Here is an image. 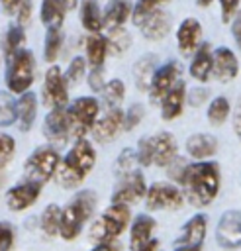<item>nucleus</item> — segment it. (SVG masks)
<instances>
[{"instance_id": "1", "label": "nucleus", "mask_w": 241, "mask_h": 251, "mask_svg": "<svg viewBox=\"0 0 241 251\" xmlns=\"http://www.w3.org/2000/svg\"><path fill=\"white\" fill-rule=\"evenodd\" d=\"M182 186H184L182 194L188 198V202L192 206L204 208V206L212 204L214 198L217 196V190H219V167H217V163L200 161V163L188 165Z\"/></svg>"}, {"instance_id": "2", "label": "nucleus", "mask_w": 241, "mask_h": 251, "mask_svg": "<svg viewBox=\"0 0 241 251\" xmlns=\"http://www.w3.org/2000/svg\"><path fill=\"white\" fill-rule=\"evenodd\" d=\"M94 163H96V151L92 149L90 141L76 139V143L67 151L65 159L59 163L55 171L57 182L63 188H76L94 169Z\"/></svg>"}, {"instance_id": "3", "label": "nucleus", "mask_w": 241, "mask_h": 251, "mask_svg": "<svg viewBox=\"0 0 241 251\" xmlns=\"http://www.w3.org/2000/svg\"><path fill=\"white\" fill-rule=\"evenodd\" d=\"M96 208V194L92 190H80L65 208H63V214H61V227H59V235L67 241L74 239L84 222L92 216Z\"/></svg>"}, {"instance_id": "4", "label": "nucleus", "mask_w": 241, "mask_h": 251, "mask_svg": "<svg viewBox=\"0 0 241 251\" xmlns=\"http://www.w3.org/2000/svg\"><path fill=\"white\" fill-rule=\"evenodd\" d=\"M137 161L143 167L157 165L169 167L170 161L176 157V139L169 131H161L151 137H143L137 143Z\"/></svg>"}, {"instance_id": "5", "label": "nucleus", "mask_w": 241, "mask_h": 251, "mask_svg": "<svg viewBox=\"0 0 241 251\" xmlns=\"http://www.w3.org/2000/svg\"><path fill=\"white\" fill-rule=\"evenodd\" d=\"M35 76V59L27 49H18L8 57L6 86L10 94H24L29 90Z\"/></svg>"}, {"instance_id": "6", "label": "nucleus", "mask_w": 241, "mask_h": 251, "mask_svg": "<svg viewBox=\"0 0 241 251\" xmlns=\"http://www.w3.org/2000/svg\"><path fill=\"white\" fill-rule=\"evenodd\" d=\"M127 224H129V208L121 204H112L94 220L90 227V237L96 239L98 243L112 241L120 233H123Z\"/></svg>"}, {"instance_id": "7", "label": "nucleus", "mask_w": 241, "mask_h": 251, "mask_svg": "<svg viewBox=\"0 0 241 251\" xmlns=\"http://www.w3.org/2000/svg\"><path fill=\"white\" fill-rule=\"evenodd\" d=\"M100 104L92 96H80L67 108V122H69V133L76 139H82L98 120Z\"/></svg>"}, {"instance_id": "8", "label": "nucleus", "mask_w": 241, "mask_h": 251, "mask_svg": "<svg viewBox=\"0 0 241 251\" xmlns=\"http://www.w3.org/2000/svg\"><path fill=\"white\" fill-rule=\"evenodd\" d=\"M61 163V157L57 153V149L53 147H39L37 151H33L24 165V176L29 182H37V184H45L57 171Z\"/></svg>"}, {"instance_id": "9", "label": "nucleus", "mask_w": 241, "mask_h": 251, "mask_svg": "<svg viewBox=\"0 0 241 251\" xmlns=\"http://www.w3.org/2000/svg\"><path fill=\"white\" fill-rule=\"evenodd\" d=\"M182 202L184 194L170 182H153L145 194V204L149 210H178Z\"/></svg>"}, {"instance_id": "10", "label": "nucleus", "mask_w": 241, "mask_h": 251, "mask_svg": "<svg viewBox=\"0 0 241 251\" xmlns=\"http://www.w3.org/2000/svg\"><path fill=\"white\" fill-rule=\"evenodd\" d=\"M147 194V184L145 178L141 175V171H133L125 176H121L114 188V196H112V204H121V206H129L139 202L143 196Z\"/></svg>"}, {"instance_id": "11", "label": "nucleus", "mask_w": 241, "mask_h": 251, "mask_svg": "<svg viewBox=\"0 0 241 251\" xmlns=\"http://www.w3.org/2000/svg\"><path fill=\"white\" fill-rule=\"evenodd\" d=\"M43 102L51 110L55 108H67L69 92H67V80L59 67H49L43 80Z\"/></svg>"}, {"instance_id": "12", "label": "nucleus", "mask_w": 241, "mask_h": 251, "mask_svg": "<svg viewBox=\"0 0 241 251\" xmlns=\"http://www.w3.org/2000/svg\"><path fill=\"white\" fill-rule=\"evenodd\" d=\"M216 241L223 249L241 247V212L227 210L221 214L217 227H216Z\"/></svg>"}, {"instance_id": "13", "label": "nucleus", "mask_w": 241, "mask_h": 251, "mask_svg": "<svg viewBox=\"0 0 241 251\" xmlns=\"http://www.w3.org/2000/svg\"><path fill=\"white\" fill-rule=\"evenodd\" d=\"M178 76H180V67L176 61H169L161 67H157L153 78H151V84H149V98L153 104L161 102L163 96L178 82Z\"/></svg>"}, {"instance_id": "14", "label": "nucleus", "mask_w": 241, "mask_h": 251, "mask_svg": "<svg viewBox=\"0 0 241 251\" xmlns=\"http://www.w3.org/2000/svg\"><path fill=\"white\" fill-rule=\"evenodd\" d=\"M120 129H123V112L120 108H108L92 126V135L98 143H108L112 141Z\"/></svg>"}, {"instance_id": "15", "label": "nucleus", "mask_w": 241, "mask_h": 251, "mask_svg": "<svg viewBox=\"0 0 241 251\" xmlns=\"http://www.w3.org/2000/svg\"><path fill=\"white\" fill-rule=\"evenodd\" d=\"M43 135L47 141H51L55 147H61L69 139V122H67V110L55 108L45 116L43 122Z\"/></svg>"}, {"instance_id": "16", "label": "nucleus", "mask_w": 241, "mask_h": 251, "mask_svg": "<svg viewBox=\"0 0 241 251\" xmlns=\"http://www.w3.org/2000/svg\"><path fill=\"white\" fill-rule=\"evenodd\" d=\"M176 45L182 55H194L202 45V25L196 18H186L176 29Z\"/></svg>"}, {"instance_id": "17", "label": "nucleus", "mask_w": 241, "mask_h": 251, "mask_svg": "<svg viewBox=\"0 0 241 251\" xmlns=\"http://www.w3.org/2000/svg\"><path fill=\"white\" fill-rule=\"evenodd\" d=\"M39 192H41V184L25 180V182H22V184L12 186V188L6 192V204H8L10 210L22 212V210L29 208L31 204H35V200L39 198Z\"/></svg>"}, {"instance_id": "18", "label": "nucleus", "mask_w": 241, "mask_h": 251, "mask_svg": "<svg viewBox=\"0 0 241 251\" xmlns=\"http://www.w3.org/2000/svg\"><path fill=\"white\" fill-rule=\"evenodd\" d=\"M239 73V61L235 53L229 47H217L214 51V63H212V75L219 82H229Z\"/></svg>"}, {"instance_id": "19", "label": "nucleus", "mask_w": 241, "mask_h": 251, "mask_svg": "<svg viewBox=\"0 0 241 251\" xmlns=\"http://www.w3.org/2000/svg\"><path fill=\"white\" fill-rule=\"evenodd\" d=\"M139 27H141V33H143L145 39H149V41H161L170 31V14L159 8L157 12H153L151 16H147L139 24Z\"/></svg>"}, {"instance_id": "20", "label": "nucleus", "mask_w": 241, "mask_h": 251, "mask_svg": "<svg viewBox=\"0 0 241 251\" xmlns=\"http://www.w3.org/2000/svg\"><path fill=\"white\" fill-rule=\"evenodd\" d=\"M206 227H208V220L204 214H196L192 216L184 227L182 233L176 239V247H202V241L206 237Z\"/></svg>"}, {"instance_id": "21", "label": "nucleus", "mask_w": 241, "mask_h": 251, "mask_svg": "<svg viewBox=\"0 0 241 251\" xmlns=\"http://www.w3.org/2000/svg\"><path fill=\"white\" fill-rule=\"evenodd\" d=\"M184 102H186V84L178 80L161 100V118L167 122L178 118L182 114Z\"/></svg>"}, {"instance_id": "22", "label": "nucleus", "mask_w": 241, "mask_h": 251, "mask_svg": "<svg viewBox=\"0 0 241 251\" xmlns=\"http://www.w3.org/2000/svg\"><path fill=\"white\" fill-rule=\"evenodd\" d=\"M76 8V0H41V22L45 27H61L65 14Z\"/></svg>"}, {"instance_id": "23", "label": "nucleus", "mask_w": 241, "mask_h": 251, "mask_svg": "<svg viewBox=\"0 0 241 251\" xmlns=\"http://www.w3.org/2000/svg\"><path fill=\"white\" fill-rule=\"evenodd\" d=\"M155 226H157V222L149 214H139L133 220L131 227H129V249L131 251H137V249L145 247L151 241V235H153Z\"/></svg>"}, {"instance_id": "24", "label": "nucleus", "mask_w": 241, "mask_h": 251, "mask_svg": "<svg viewBox=\"0 0 241 251\" xmlns=\"http://www.w3.org/2000/svg\"><path fill=\"white\" fill-rule=\"evenodd\" d=\"M212 63H214V53L210 43H202L190 63V76L198 82H206L212 76Z\"/></svg>"}, {"instance_id": "25", "label": "nucleus", "mask_w": 241, "mask_h": 251, "mask_svg": "<svg viewBox=\"0 0 241 251\" xmlns=\"http://www.w3.org/2000/svg\"><path fill=\"white\" fill-rule=\"evenodd\" d=\"M216 151H217V139L210 133H194L186 139V153L196 161H204L216 155Z\"/></svg>"}, {"instance_id": "26", "label": "nucleus", "mask_w": 241, "mask_h": 251, "mask_svg": "<svg viewBox=\"0 0 241 251\" xmlns=\"http://www.w3.org/2000/svg\"><path fill=\"white\" fill-rule=\"evenodd\" d=\"M131 10L133 6L129 4V0H112L102 14V27H106L108 31L121 27L131 16Z\"/></svg>"}, {"instance_id": "27", "label": "nucleus", "mask_w": 241, "mask_h": 251, "mask_svg": "<svg viewBox=\"0 0 241 251\" xmlns=\"http://www.w3.org/2000/svg\"><path fill=\"white\" fill-rule=\"evenodd\" d=\"M35 114H37V100H35V94L33 92H24L20 94L18 102H16V122H18V127L22 131H27L31 126H33V120H35Z\"/></svg>"}, {"instance_id": "28", "label": "nucleus", "mask_w": 241, "mask_h": 251, "mask_svg": "<svg viewBox=\"0 0 241 251\" xmlns=\"http://www.w3.org/2000/svg\"><path fill=\"white\" fill-rule=\"evenodd\" d=\"M108 55V41L100 33H90L86 37V61L92 69H102Z\"/></svg>"}, {"instance_id": "29", "label": "nucleus", "mask_w": 241, "mask_h": 251, "mask_svg": "<svg viewBox=\"0 0 241 251\" xmlns=\"http://www.w3.org/2000/svg\"><path fill=\"white\" fill-rule=\"evenodd\" d=\"M155 71H157V57L153 53L141 57L133 65V80H135L139 90H149V84H151Z\"/></svg>"}, {"instance_id": "30", "label": "nucleus", "mask_w": 241, "mask_h": 251, "mask_svg": "<svg viewBox=\"0 0 241 251\" xmlns=\"http://www.w3.org/2000/svg\"><path fill=\"white\" fill-rule=\"evenodd\" d=\"M80 22L90 33H98L102 29V12L96 0H80Z\"/></svg>"}, {"instance_id": "31", "label": "nucleus", "mask_w": 241, "mask_h": 251, "mask_svg": "<svg viewBox=\"0 0 241 251\" xmlns=\"http://www.w3.org/2000/svg\"><path fill=\"white\" fill-rule=\"evenodd\" d=\"M61 214H63V210H61L57 204H49V206L43 210V214H41V218H39V227H41V231H43L47 237H53V235L59 233V227H61Z\"/></svg>"}, {"instance_id": "32", "label": "nucleus", "mask_w": 241, "mask_h": 251, "mask_svg": "<svg viewBox=\"0 0 241 251\" xmlns=\"http://www.w3.org/2000/svg\"><path fill=\"white\" fill-rule=\"evenodd\" d=\"M63 47V33L61 27H47L45 33V45H43V57L47 63H53L59 57V51Z\"/></svg>"}, {"instance_id": "33", "label": "nucleus", "mask_w": 241, "mask_h": 251, "mask_svg": "<svg viewBox=\"0 0 241 251\" xmlns=\"http://www.w3.org/2000/svg\"><path fill=\"white\" fill-rule=\"evenodd\" d=\"M229 110H231V106H229V100L225 96L212 98V102L208 104V122L212 126H221L227 120Z\"/></svg>"}, {"instance_id": "34", "label": "nucleus", "mask_w": 241, "mask_h": 251, "mask_svg": "<svg viewBox=\"0 0 241 251\" xmlns=\"http://www.w3.org/2000/svg\"><path fill=\"white\" fill-rule=\"evenodd\" d=\"M123 96H125V84L120 78H110L102 88V98L108 108H118Z\"/></svg>"}, {"instance_id": "35", "label": "nucleus", "mask_w": 241, "mask_h": 251, "mask_svg": "<svg viewBox=\"0 0 241 251\" xmlns=\"http://www.w3.org/2000/svg\"><path fill=\"white\" fill-rule=\"evenodd\" d=\"M135 165H139L137 153H135L131 147H127V149H123V151L118 155V159H116V163H114V173H116L118 178H121V176H125V175L137 171Z\"/></svg>"}, {"instance_id": "36", "label": "nucleus", "mask_w": 241, "mask_h": 251, "mask_svg": "<svg viewBox=\"0 0 241 251\" xmlns=\"http://www.w3.org/2000/svg\"><path fill=\"white\" fill-rule=\"evenodd\" d=\"M108 41V51L114 53V55H121L123 51L129 49L131 45V35L129 31H125L123 27H118V29H112L110 35L106 37Z\"/></svg>"}, {"instance_id": "37", "label": "nucleus", "mask_w": 241, "mask_h": 251, "mask_svg": "<svg viewBox=\"0 0 241 251\" xmlns=\"http://www.w3.org/2000/svg\"><path fill=\"white\" fill-rule=\"evenodd\" d=\"M16 122V100L10 92L0 90V127H8Z\"/></svg>"}, {"instance_id": "38", "label": "nucleus", "mask_w": 241, "mask_h": 251, "mask_svg": "<svg viewBox=\"0 0 241 251\" xmlns=\"http://www.w3.org/2000/svg\"><path fill=\"white\" fill-rule=\"evenodd\" d=\"M169 0H137L133 10H131V18H133V24H141L147 16H151L153 12H157L163 4H167Z\"/></svg>"}, {"instance_id": "39", "label": "nucleus", "mask_w": 241, "mask_h": 251, "mask_svg": "<svg viewBox=\"0 0 241 251\" xmlns=\"http://www.w3.org/2000/svg\"><path fill=\"white\" fill-rule=\"evenodd\" d=\"M25 39V33H24V27L18 25V24H12L6 31V39H4V47H6V55L10 57L12 53H16L20 49V45L24 43Z\"/></svg>"}, {"instance_id": "40", "label": "nucleus", "mask_w": 241, "mask_h": 251, "mask_svg": "<svg viewBox=\"0 0 241 251\" xmlns=\"http://www.w3.org/2000/svg\"><path fill=\"white\" fill-rule=\"evenodd\" d=\"M84 69H86V59L84 57H74L71 63H69V67H67V71H65V80L67 82H71V84H74V82H78L82 76H84Z\"/></svg>"}, {"instance_id": "41", "label": "nucleus", "mask_w": 241, "mask_h": 251, "mask_svg": "<svg viewBox=\"0 0 241 251\" xmlns=\"http://www.w3.org/2000/svg\"><path fill=\"white\" fill-rule=\"evenodd\" d=\"M16 153V141L8 133H0V169H4Z\"/></svg>"}, {"instance_id": "42", "label": "nucleus", "mask_w": 241, "mask_h": 251, "mask_svg": "<svg viewBox=\"0 0 241 251\" xmlns=\"http://www.w3.org/2000/svg\"><path fill=\"white\" fill-rule=\"evenodd\" d=\"M141 120H143V106L141 104H131L123 114V129L125 131L133 129Z\"/></svg>"}, {"instance_id": "43", "label": "nucleus", "mask_w": 241, "mask_h": 251, "mask_svg": "<svg viewBox=\"0 0 241 251\" xmlns=\"http://www.w3.org/2000/svg\"><path fill=\"white\" fill-rule=\"evenodd\" d=\"M186 169H188V163L182 157H174L170 161V165H169V176H170V180L182 184L184 175H186Z\"/></svg>"}, {"instance_id": "44", "label": "nucleus", "mask_w": 241, "mask_h": 251, "mask_svg": "<svg viewBox=\"0 0 241 251\" xmlns=\"http://www.w3.org/2000/svg\"><path fill=\"white\" fill-rule=\"evenodd\" d=\"M239 2L241 0H219V10H221V22L231 24L233 16L239 12Z\"/></svg>"}, {"instance_id": "45", "label": "nucleus", "mask_w": 241, "mask_h": 251, "mask_svg": "<svg viewBox=\"0 0 241 251\" xmlns=\"http://www.w3.org/2000/svg\"><path fill=\"white\" fill-rule=\"evenodd\" d=\"M14 245V227L8 222H0V251H10Z\"/></svg>"}, {"instance_id": "46", "label": "nucleus", "mask_w": 241, "mask_h": 251, "mask_svg": "<svg viewBox=\"0 0 241 251\" xmlns=\"http://www.w3.org/2000/svg\"><path fill=\"white\" fill-rule=\"evenodd\" d=\"M16 22L18 25L25 27L29 22H31V2L29 0H24L18 8H16Z\"/></svg>"}, {"instance_id": "47", "label": "nucleus", "mask_w": 241, "mask_h": 251, "mask_svg": "<svg viewBox=\"0 0 241 251\" xmlns=\"http://www.w3.org/2000/svg\"><path fill=\"white\" fill-rule=\"evenodd\" d=\"M104 84H106V82H104L102 69H92L90 75H88V86H90V90H94V92H102Z\"/></svg>"}, {"instance_id": "48", "label": "nucleus", "mask_w": 241, "mask_h": 251, "mask_svg": "<svg viewBox=\"0 0 241 251\" xmlns=\"http://www.w3.org/2000/svg\"><path fill=\"white\" fill-rule=\"evenodd\" d=\"M231 33H233V39H235L237 47L241 49V10L231 20Z\"/></svg>"}, {"instance_id": "49", "label": "nucleus", "mask_w": 241, "mask_h": 251, "mask_svg": "<svg viewBox=\"0 0 241 251\" xmlns=\"http://www.w3.org/2000/svg\"><path fill=\"white\" fill-rule=\"evenodd\" d=\"M208 98V90L206 88H196V90H192V92H188V102L192 104V106H200L204 100Z\"/></svg>"}, {"instance_id": "50", "label": "nucleus", "mask_w": 241, "mask_h": 251, "mask_svg": "<svg viewBox=\"0 0 241 251\" xmlns=\"http://www.w3.org/2000/svg\"><path fill=\"white\" fill-rule=\"evenodd\" d=\"M233 131H235L237 139L241 141V102L237 104V108H235V114H233Z\"/></svg>"}, {"instance_id": "51", "label": "nucleus", "mask_w": 241, "mask_h": 251, "mask_svg": "<svg viewBox=\"0 0 241 251\" xmlns=\"http://www.w3.org/2000/svg\"><path fill=\"white\" fill-rule=\"evenodd\" d=\"M24 0H0V4H2V8L8 12V14H12V12H16V8L22 4Z\"/></svg>"}, {"instance_id": "52", "label": "nucleus", "mask_w": 241, "mask_h": 251, "mask_svg": "<svg viewBox=\"0 0 241 251\" xmlns=\"http://www.w3.org/2000/svg\"><path fill=\"white\" fill-rule=\"evenodd\" d=\"M92 251H120V249H118V245H116L114 241H102V243H98Z\"/></svg>"}, {"instance_id": "53", "label": "nucleus", "mask_w": 241, "mask_h": 251, "mask_svg": "<svg viewBox=\"0 0 241 251\" xmlns=\"http://www.w3.org/2000/svg\"><path fill=\"white\" fill-rule=\"evenodd\" d=\"M157 247H159V241H157V239H151L145 247H141V249H137V251H157Z\"/></svg>"}, {"instance_id": "54", "label": "nucleus", "mask_w": 241, "mask_h": 251, "mask_svg": "<svg viewBox=\"0 0 241 251\" xmlns=\"http://www.w3.org/2000/svg\"><path fill=\"white\" fill-rule=\"evenodd\" d=\"M212 2H214V0H196V4H198L200 8H208Z\"/></svg>"}, {"instance_id": "55", "label": "nucleus", "mask_w": 241, "mask_h": 251, "mask_svg": "<svg viewBox=\"0 0 241 251\" xmlns=\"http://www.w3.org/2000/svg\"><path fill=\"white\" fill-rule=\"evenodd\" d=\"M200 249H202V247L196 245V247H176L174 251H200Z\"/></svg>"}]
</instances>
